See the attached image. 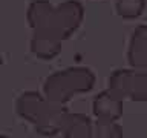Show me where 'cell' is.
<instances>
[]
</instances>
